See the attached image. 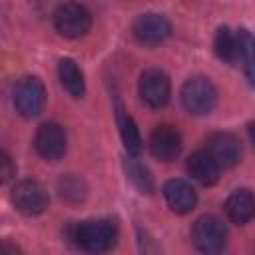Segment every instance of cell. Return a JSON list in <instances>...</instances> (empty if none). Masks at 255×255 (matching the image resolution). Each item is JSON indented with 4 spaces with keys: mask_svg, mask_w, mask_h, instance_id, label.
<instances>
[{
    "mask_svg": "<svg viewBox=\"0 0 255 255\" xmlns=\"http://www.w3.org/2000/svg\"><path fill=\"white\" fill-rule=\"evenodd\" d=\"M72 239L76 245L88 253H104L112 249L118 239V227L110 219H92L74 225Z\"/></svg>",
    "mask_w": 255,
    "mask_h": 255,
    "instance_id": "obj_1",
    "label": "cell"
},
{
    "mask_svg": "<svg viewBox=\"0 0 255 255\" xmlns=\"http://www.w3.org/2000/svg\"><path fill=\"white\" fill-rule=\"evenodd\" d=\"M179 98H181L183 108L189 114L203 116V114H209L215 108V104H217V90H215V86L207 78L195 76V78H189L181 86Z\"/></svg>",
    "mask_w": 255,
    "mask_h": 255,
    "instance_id": "obj_2",
    "label": "cell"
},
{
    "mask_svg": "<svg viewBox=\"0 0 255 255\" xmlns=\"http://www.w3.org/2000/svg\"><path fill=\"white\" fill-rule=\"evenodd\" d=\"M191 241L195 249L203 253H217L225 247L227 241V229L223 221L215 215H201L195 219L191 227Z\"/></svg>",
    "mask_w": 255,
    "mask_h": 255,
    "instance_id": "obj_3",
    "label": "cell"
},
{
    "mask_svg": "<svg viewBox=\"0 0 255 255\" xmlns=\"http://www.w3.org/2000/svg\"><path fill=\"white\" fill-rule=\"evenodd\" d=\"M46 104L44 84L34 76H24L14 86V106L22 118H36Z\"/></svg>",
    "mask_w": 255,
    "mask_h": 255,
    "instance_id": "obj_4",
    "label": "cell"
},
{
    "mask_svg": "<svg viewBox=\"0 0 255 255\" xmlns=\"http://www.w3.org/2000/svg\"><path fill=\"white\" fill-rule=\"evenodd\" d=\"M92 26L90 12L78 2H66L54 12V28L64 38H80L88 34Z\"/></svg>",
    "mask_w": 255,
    "mask_h": 255,
    "instance_id": "obj_5",
    "label": "cell"
},
{
    "mask_svg": "<svg viewBox=\"0 0 255 255\" xmlns=\"http://www.w3.org/2000/svg\"><path fill=\"white\" fill-rule=\"evenodd\" d=\"M12 203L24 215H40L48 207V193L42 183L24 179L12 189Z\"/></svg>",
    "mask_w": 255,
    "mask_h": 255,
    "instance_id": "obj_6",
    "label": "cell"
},
{
    "mask_svg": "<svg viewBox=\"0 0 255 255\" xmlns=\"http://www.w3.org/2000/svg\"><path fill=\"white\" fill-rule=\"evenodd\" d=\"M171 96V84L165 72L157 68H149L139 78V98L149 108H163L169 102Z\"/></svg>",
    "mask_w": 255,
    "mask_h": 255,
    "instance_id": "obj_7",
    "label": "cell"
},
{
    "mask_svg": "<svg viewBox=\"0 0 255 255\" xmlns=\"http://www.w3.org/2000/svg\"><path fill=\"white\" fill-rule=\"evenodd\" d=\"M251 34L247 30H231V28H219L215 36V54L227 62V64H237L243 62L245 50L249 44Z\"/></svg>",
    "mask_w": 255,
    "mask_h": 255,
    "instance_id": "obj_8",
    "label": "cell"
},
{
    "mask_svg": "<svg viewBox=\"0 0 255 255\" xmlns=\"http://www.w3.org/2000/svg\"><path fill=\"white\" fill-rule=\"evenodd\" d=\"M34 147L40 157L48 161H56L66 153V131L60 124L48 122L42 124L34 137Z\"/></svg>",
    "mask_w": 255,
    "mask_h": 255,
    "instance_id": "obj_9",
    "label": "cell"
},
{
    "mask_svg": "<svg viewBox=\"0 0 255 255\" xmlns=\"http://www.w3.org/2000/svg\"><path fill=\"white\" fill-rule=\"evenodd\" d=\"M205 151L215 159V163L221 169L233 167L241 157V145L239 139L233 133L227 131H215L205 141Z\"/></svg>",
    "mask_w": 255,
    "mask_h": 255,
    "instance_id": "obj_10",
    "label": "cell"
},
{
    "mask_svg": "<svg viewBox=\"0 0 255 255\" xmlns=\"http://www.w3.org/2000/svg\"><path fill=\"white\" fill-rule=\"evenodd\" d=\"M131 30H133V36L141 44L155 46V44H161L171 34V24L165 16L147 12V14H141L135 18Z\"/></svg>",
    "mask_w": 255,
    "mask_h": 255,
    "instance_id": "obj_11",
    "label": "cell"
},
{
    "mask_svg": "<svg viewBox=\"0 0 255 255\" xmlns=\"http://www.w3.org/2000/svg\"><path fill=\"white\" fill-rule=\"evenodd\" d=\"M149 151L161 161H171L181 151V135L173 126H157L149 135Z\"/></svg>",
    "mask_w": 255,
    "mask_h": 255,
    "instance_id": "obj_12",
    "label": "cell"
},
{
    "mask_svg": "<svg viewBox=\"0 0 255 255\" xmlns=\"http://www.w3.org/2000/svg\"><path fill=\"white\" fill-rule=\"evenodd\" d=\"M163 197H165L169 209L175 211V213H189L197 203L195 189L185 179H169V181H165Z\"/></svg>",
    "mask_w": 255,
    "mask_h": 255,
    "instance_id": "obj_13",
    "label": "cell"
},
{
    "mask_svg": "<svg viewBox=\"0 0 255 255\" xmlns=\"http://www.w3.org/2000/svg\"><path fill=\"white\" fill-rule=\"evenodd\" d=\"M187 171L189 175L199 181L201 185H213L219 179L221 167L215 163V159L203 149V151H193L187 157Z\"/></svg>",
    "mask_w": 255,
    "mask_h": 255,
    "instance_id": "obj_14",
    "label": "cell"
},
{
    "mask_svg": "<svg viewBox=\"0 0 255 255\" xmlns=\"http://www.w3.org/2000/svg\"><path fill=\"white\" fill-rule=\"evenodd\" d=\"M225 213L233 223H247L255 215V195L249 189H235L225 201Z\"/></svg>",
    "mask_w": 255,
    "mask_h": 255,
    "instance_id": "obj_15",
    "label": "cell"
},
{
    "mask_svg": "<svg viewBox=\"0 0 255 255\" xmlns=\"http://www.w3.org/2000/svg\"><path fill=\"white\" fill-rule=\"evenodd\" d=\"M58 76L62 86L66 88V92L72 98H82L86 92V82H84V74L80 70V66L72 60V58H62L58 64Z\"/></svg>",
    "mask_w": 255,
    "mask_h": 255,
    "instance_id": "obj_16",
    "label": "cell"
},
{
    "mask_svg": "<svg viewBox=\"0 0 255 255\" xmlns=\"http://www.w3.org/2000/svg\"><path fill=\"white\" fill-rule=\"evenodd\" d=\"M116 120H118V128H120V135H122V141L126 145V149L129 153H139L141 151V137H139V131H137V126L135 122L131 120V116L122 108V104L116 106Z\"/></svg>",
    "mask_w": 255,
    "mask_h": 255,
    "instance_id": "obj_17",
    "label": "cell"
},
{
    "mask_svg": "<svg viewBox=\"0 0 255 255\" xmlns=\"http://www.w3.org/2000/svg\"><path fill=\"white\" fill-rule=\"evenodd\" d=\"M60 193H62V197H66V199L78 201V199L84 197L86 191L82 189V181H80V179L68 175V177H64V179L60 181Z\"/></svg>",
    "mask_w": 255,
    "mask_h": 255,
    "instance_id": "obj_18",
    "label": "cell"
},
{
    "mask_svg": "<svg viewBox=\"0 0 255 255\" xmlns=\"http://www.w3.org/2000/svg\"><path fill=\"white\" fill-rule=\"evenodd\" d=\"M129 179L137 185V189H141V191H151V177H149V173H147V169L143 167V165H139V163H129Z\"/></svg>",
    "mask_w": 255,
    "mask_h": 255,
    "instance_id": "obj_19",
    "label": "cell"
},
{
    "mask_svg": "<svg viewBox=\"0 0 255 255\" xmlns=\"http://www.w3.org/2000/svg\"><path fill=\"white\" fill-rule=\"evenodd\" d=\"M245 74H247V80L251 86H255V38L251 36L249 38V44H247V50H245Z\"/></svg>",
    "mask_w": 255,
    "mask_h": 255,
    "instance_id": "obj_20",
    "label": "cell"
},
{
    "mask_svg": "<svg viewBox=\"0 0 255 255\" xmlns=\"http://www.w3.org/2000/svg\"><path fill=\"white\" fill-rule=\"evenodd\" d=\"M0 163H2V167H0V175H2V181L6 183V181L14 175V165H12V159H10V155H8L6 151L0 153Z\"/></svg>",
    "mask_w": 255,
    "mask_h": 255,
    "instance_id": "obj_21",
    "label": "cell"
},
{
    "mask_svg": "<svg viewBox=\"0 0 255 255\" xmlns=\"http://www.w3.org/2000/svg\"><path fill=\"white\" fill-rule=\"evenodd\" d=\"M247 129H249V137H251V141H253V145H255V122H251Z\"/></svg>",
    "mask_w": 255,
    "mask_h": 255,
    "instance_id": "obj_22",
    "label": "cell"
}]
</instances>
